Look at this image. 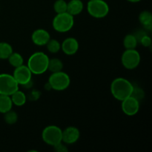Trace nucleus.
Instances as JSON below:
<instances>
[{
	"label": "nucleus",
	"mask_w": 152,
	"mask_h": 152,
	"mask_svg": "<svg viewBox=\"0 0 152 152\" xmlns=\"http://www.w3.org/2000/svg\"><path fill=\"white\" fill-rule=\"evenodd\" d=\"M43 141L51 146L62 142V130L56 126H48L42 133Z\"/></svg>",
	"instance_id": "423d86ee"
},
{
	"label": "nucleus",
	"mask_w": 152,
	"mask_h": 152,
	"mask_svg": "<svg viewBox=\"0 0 152 152\" xmlns=\"http://www.w3.org/2000/svg\"><path fill=\"white\" fill-rule=\"evenodd\" d=\"M32 73L27 65H23L15 68L13 76L17 83L21 86H25L31 83L32 79Z\"/></svg>",
	"instance_id": "1a4fd4ad"
},
{
	"label": "nucleus",
	"mask_w": 152,
	"mask_h": 152,
	"mask_svg": "<svg viewBox=\"0 0 152 152\" xmlns=\"http://www.w3.org/2000/svg\"><path fill=\"white\" fill-rule=\"evenodd\" d=\"M74 24V16L68 12L57 13L53 19V28L55 31L59 33L69 31Z\"/></svg>",
	"instance_id": "7ed1b4c3"
},
{
	"label": "nucleus",
	"mask_w": 152,
	"mask_h": 152,
	"mask_svg": "<svg viewBox=\"0 0 152 152\" xmlns=\"http://www.w3.org/2000/svg\"><path fill=\"white\" fill-rule=\"evenodd\" d=\"M53 149L56 152H67L68 151V148L65 144L62 143V142H59L56 145H53Z\"/></svg>",
	"instance_id": "bb28decb"
},
{
	"label": "nucleus",
	"mask_w": 152,
	"mask_h": 152,
	"mask_svg": "<svg viewBox=\"0 0 152 152\" xmlns=\"http://www.w3.org/2000/svg\"><path fill=\"white\" fill-rule=\"evenodd\" d=\"M87 10L92 17L96 19L104 18L109 12V7L104 0H89Z\"/></svg>",
	"instance_id": "39448f33"
},
{
	"label": "nucleus",
	"mask_w": 152,
	"mask_h": 152,
	"mask_svg": "<svg viewBox=\"0 0 152 152\" xmlns=\"http://www.w3.org/2000/svg\"><path fill=\"white\" fill-rule=\"evenodd\" d=\"M53 9L56 13L67 12V2L65 0H56L53 4Z\"/></svg>",
	"instance_id": "b1692460"
},
{
	"label": "nucleus",
	"mask_w": 152,
	"mask_h": 152,
	"mask_svg": "<svg viewBox=\"0 0 152 152\" xmlns=\"http://www.w3.org/2000/svg\"><path fill=\"white\" fill-rule=\"evenodd\" d=\"M127 1H130V2H138V1H140L141 0H127Z\"/></svg>",
	"instance_id": "cd10ccee"
},
{
	"label": "nucleus",
	"mask_w": 152,
	"mask_h": 152,
	"mask_svg": "<svg viewBox=\"0 0 152 152\" xmlns=\"http://www.w3.org/2000/svg\"><path fill=\"white\" fill-rule=\"evenodd\" d=\"M7 59H8L9 63L14 68H17V67L23 65V57L20 53H16V52H13Z\"/></svg>",
	"instance_id": "412c9836"
},
{
	"label": "nucleus",
	"mask_w": 152,
	"mask_h": 152,
	"mask_svg": "<svg viewBox=\"0 0 152 152\" xmlns=\"http://www.w3.org/2000/svg\"><path fill=\"white\" fill-rule=\"evenodd\" d=\"M61 49L67 55H74L79 49V42L75 38L68 37L61 44Z\"/></svg>",
	"instance_id": "ddd939ff"
},
{
	"label": "nucleus",
	"mask_w": 152,
	"mask_h": 152,
	"mask_svg": "<svg viewBox=\"0 0 152 152\" xmlns=\"http://www.w3.org/2000/svg\"><path fill=\"white\" fill-rule=\"evenodd\" d=\"M4 120L7 124L9 125H13L17 122L18 120V115L15 111L10 110V111H7L4 113Z\"/></svg>",
	"instance_id": "5701e85b"
},
{
	"label": "nucleus",
	"mask_w": 152,
	"mask_h": 152,
	"mask_svg": "<svg viewBox=\"0 0 152 152\" xmlns=\"http://www.w3.org/2000/svg\"><path fill=\"white\" fill-rule=\"evenodd\" d=\"M48 50L51 53H56L61 50V44L56 39H50L45 45Z\"/></svg>",
	"instance_id": "4be33fe9"
},
{
	"label": "nucleus",
	"mask_w": 152,
	"mask_h": 152,
	"mask_svg": "<svg viewBox=\"0 0 152 152\" xmlns=\"http://www.w3.org/2000/svg\"><path fill=\"white\" fill-rule=\"evenodd\" d=\"M83 3L81 0H71L67 3V12L73 16L80 14L83 10Z\"/></svg>",
	"instance_id": "4468645a"
},
{
	"label": "nucleus",
	"mask_w": 152,
	"mask_h": 152,
	"mask_svg": "<svg viewBox=\"0 0 152 152\" xmlns=\"http://www.w3.org/2000/svg\"><path fill=\"white\" fill-rule=\"evenodd\" d=\"M80 137V130L74 126L67 127L62 131V142L65 144H74Z\"/></svg>",
	"instance_id": "9b49d317"
},
{
	"label": "nucleus",
	"mask_w": 152,
	"mask_h": 152,
	"mask_svg": "<svg viewBox=\"0 0 152 152\" xmlns=\"http://www.w3.org/2000/svg\"><path fill=\"white\" fill-rule=\"evenodd\" d=\"M50 39V34L45 29L36 30L33 32L32 35H31L32 42L38 46L45 45Z\"/></svg>",
	"instance_id": "f8f14e48"
},
{
	"label": "nucleus",
	"mask_w": 152,
	"mask_h": 152,
	"mask_svg": "<svg viewBox=\"0 0 152 152\" xmlns=\"http://www.w3.org/2000/svg\"><path fill=\"white\" fill-rule=\"evenodd\" d=\"M71 83L70 77L62 71L53 73L48 79V85L50 88L56 91H64L68 88Z\"/></svg>",
	"instance_id": "20e7f679"
},
{
	"label": "nucleus",
	"mask_w": 152,
	"mask_h": 152,
	"mask_svg": "<svg viewBox=\"0 0 152 152\" xmlns=\"http://www.w3.org/2000/svg\"><path fill=\"white\" fill-rule=\"evenodd\" d=\"M138 44L137 39L134 34H128L123 39V45L126 50L135 49Z\"/></svg>",
	"instance_id": "a211bd4d"
},
{
	"label": "nucleus",
	"mask_w": 152,
	"mask_h": 152,
	"mask_svg": "<svg viewBox=\"0 0 152 152\" xmlns=\"http://www.w3.org/2000/svg\"><path fill=\"white\" fill-rule=\"evenodd\" d=\"M139 21L141 25L148 31L152 29V15L151 12L144 10L141 12L139 16Z\"/></svg>",
	"instance_id": "2eb2a0df"
},
{
	"label": "nucleus",
	"mask_w": 152,
	"mask_h": 152,
	"mask_svg": "<svg viewBox=\"0 0 152 152\" xmlns=\"http://www.w3.org/2000/svg\"><path fill=\"white\" fill-rule=\"evenodd\" d=\"M140 55L135 49L126 50L121 57V62L123 66L129 70L136 68L140 63Z\"/></svg>",
	"instance_id": "6e6552de"
},
{
	"label": "nucleus",
	"mask_w": 152,
	"mask_h": 152,
	"mask_svg": "<svg viewBox=\"0 0 152 152\" xmlns=\"http://www.w3.org/2000/svg\"><path fill=\"white\" fill-rule=\"evenodd\" d=\"M13 52V48L9 43L0 42V59H7Z\"/></svg>",
	"instance_id": "6ab92c4d"
},
{
	"label": "nucleus",
	"mask_w": 152,
	"mask_h": 152,
	"mask_svg": "<svg viewBox=\"0 0 152 152\" xmlns=\"http://www.w3.org/2000/svg\"><path fill=\"white\" fill-rule=\"evenodd\" d=\"M139 42L144 47H150L151 45V39L149 36L145 34L140 39Z\"/></svg>",
	"instance_id": "a878e982"
},
{
	"label": "nucleus",
	"mask_w": 152,
	"mask_h": 152,
	"mask_svg": "<svg viewBox=\"0 0 152 152\" xmlns=\"http://www.w3.org/2000/svg\"><path fill=\"white\" fill-rule=\"evenodd\" d=\"M12 107H13V102L10 96L0 94V113L4 114L7 111L11 110Z\"/></svg>",
	"instance_id": "dca6fc26"
},
{
	"label": "nucleus",
	"mask_w": 152,
	"mask_h": 152,
	"mask_svg": "<svg viewBox=\"0 0 152 152\" xmlns=\"http://www.w3.org/2000/svg\"><path fill=\"white\" fill-rule=\"evenodd\" d=\"M132 96H134V98H136L137 100L140 101L141 99H142V98H143L144 92H143V91L140 88L134 87V86L133 91H132Z\"/></svg>",
	"instance_id": "393cba45"
},
{
	"label": "nucleus",
	"mask_w": 152,
	"mask_h": 152,
	"mask_svg": "<svg viewBox=\"0 0 152 152\" xmlns=\"http://www.w3.org/2000/svg\"><path fill=\"white\" fill-rule=\"evenodd\" d=\"M17 90H19V84L13 75L0 74V94L10 96Z\"/></svg>",
	"instance_id": "0eeeda50"
},
{
	"label": "nucleus",
	"mask_w": 152,
	"mask_h": 152,
	"mask_svg": "<svg viewBox=\"0 0 152 152\" xmlns=\"http://www.w3.org/2000/svg\"><path fill=\"white\" fill-rule=\"evenodd\" d=\"M49 58L43 52H36L29 57L27 66L36 75L42 74L48 70Z\"/></svg>",
	"instance_id": "f03ea898"
},
{
	"label": "nucleus",
	"mask_w": 152,
	"mask_h": 152,
	"mask_svg": "<svg viewBox=\"0 0 152 152\" xmlns=\"http://www.w3.org/2000/svg\"><path fill=\"white\" fill-rule=\"evenodd\" d=\"M63 68V63L62 61L57 58H53V59H49L48 66V70L52 73L59 72V71H62Z\"/></svg>",
	"instance_id": "aec40b11"
},
{
	"label": "nucleus",
	"mask_w": 152,
	"mask_h": 152,
	"mask_svg": "<svg viewBox=\"0 0 152 152\" xmlns=\"http://www.w3.org/2000/svg\"><path fill=\"white\" fill-rule=\"evenodd\" d=\"M134 86L128 80L122 77L113 80L111 85V92L116 99L124 100L132 96Z\"/></svg>",
	"instance_id": "f257e3e1"
},
{
	"label": "nucleus",
	"mask_w": 152,
	"mask_h": 152,
	"mask_svg": "<svg viewBox=\"0 0 152 152\" xmlns=\"http://www.w3.org/2000/svg\"><path fill=\"white\" fill-rule=\"evenodd\" d=\"M122 102V110L128 116H134L139 111L140 101L130 96Z\"/></svg>",
	"instance_id": "9d476101"
},
{
	"label": "nucleus",
	"mask_w": 152,
	"mask_h": 152,
	"mask_svg": "<svg viewBox=\"0 0 152 152\" xmlns=\"http://www.w3.org/2000/svg\"><path fill=\"white\" fill-rule=\"evenodd\" d=\"M13 105H16V106H22L25 104L27 100V96L25 93L21 91L17 90L14 93L10 95Z\"/></svg>",
	"instance_id": "f3484780"
}]
</instances>
